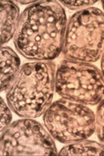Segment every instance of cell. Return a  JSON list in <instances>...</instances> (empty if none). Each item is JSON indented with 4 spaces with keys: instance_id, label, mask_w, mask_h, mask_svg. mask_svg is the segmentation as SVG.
I'll use <instances>...</instances> for the list:
<instances>
[{
    "instance_id": "obj_5",
    "label": "cell",
    "mask_w": 104,
    "mask_h": 156,
    "mask_svg": "<svg viewBox=\"0 0 104 156\" xmlns=\"http://www.w3.org/2000/svg\"><path fill=\"white\" fill-rule=\"evenodd\" d=\"M44 122L51 136L61 143L88 139L96 128L94 112L84 104L69 99L51 103L44 113Z\"/></svg>"
},
{
    "instance_id": "obj_6",
    "label": "cell",
    "mask_w": 104,
    "mask_h": 156,
    "mask_svg": "<svg viewBox=\"0 0 104 156\" xmlns=\"http://www.w3.org/2000/svg\"><path fill=\"white\" fill-rule=\"evenodd\" d=\"M54 138L38 122L30 118L18 120L2 132L0 154L58 155Z\"/></svg>"
},
{
    "instance_id": "obj_3",
    "label": "cell",
    "mask_w": 104,
    "mask_h": 156,
    "mask_svg": "<svg viewBox=\"0 0 104 156\" xmlns=\"http://www.w3.org/2000/svg\"><path fill=\"white\" fill-rule=\"evenodd\" d=\"M63 56L75 61L96 62L104 52V12L95 7L81 10L67 23Z\"/></svg>"
},
{
    "instance_id": "obj_10",
    "label": "cell",
    "mask_w": 104,
    "mask_h": 156,
    "mask_svg": "<svg viewBox=\"0 0 104 156\" xmlns=\"http://www.w3.org/2000/svg\"><path fill=\"white\" fill-rule=\"evenodd\" d=\"M96 134L99 140L104 144V98L99 103L96 109Z\"/></svg>"
},
{
    "instance_id": "obj_13",
    "label": "cell",
    "mask_w": 104,
    "mask_h": 156,
    "mask_svg": "<svg viewBox=\"0 0 104 156\" xmlns=\"http://www.w3.org/2000/svg\"><path fill=\"white\" fill-rule=\"evenodd\" d=\"M101 67H102V72L104 76V52L102 56V61H101Z\"/></svg>"
},
{
    "instance_id": "obj_2",
    "label": "cell",
    "mask_w": 104,
    "mask_h": 156,
    "mask_svg": "<svg viewBox=\"0 0 104 156\" xmlns=\"http://www.w3.org/2000/svg\"><path fill=\"white\" fill-rule=\"evenodd\" d=\"M56 65L51 61L23 63L6 90L11 110L23 118H38L51 105L56 90Z\"/></svg>"
},
{
    "instance_id": "obj_9",
    "label": "cell",
    "mask_w": 104,
    "mask_h": 156,
    "mask_svg": "<svg viewBox=\"0 0 104 156\" xmlns=\"http://www.w3.org/2000/svg\"><path fill=\"white\" fill-rule=\"evenodd\" d=\"M58 155L82 156L104 155V144L91 140H79L63 147Z\"/></svg>"
},
{
    "instance_id": "obj_14",
    "label": "cell",
    "mask_w": 104,
    "mask_h": 156,
    "mask_svg": "<svg viewBox=\"0 0 104 156\" xmlns=\"http://www.w3.org/2000/svg\"><path fill=\"white\" fill-rule=\"evenodd\" d=\"M102 8L104 9V1H102Z\"/></svg>"
},
{
    "instance_id": "obj_1",
    "label": "cell",
    "mask_w": 104,
    "mask_h": 156,
    "mask_svg": "<svg viewBox=\"0 0 104 156\" xmlns=\"http://www.w3.org/2000/svg\"><path fill=\"white\" fill-rule=\"evenodd\" d=\"M66 27L65 11L57 1H38L21 14L14 44L30 60L51 61L63 50Z\"/></svg>"
},
{
    "instance_id": "obj_8",
    "label": "cell",
    "mask_w": 104,
    "mask_h": 156,
    "mask_svg": "<svg viewBox=\"0 0 104 156\" xmlns=\"http://www.w3.org/2000/svg\"><path fill=\"white\" fill-rule=\"evenodd\" d=\"M1 91L7 90L18 74L21 62L16 52L10 47L3 46L1 49Z\"/></svg>"
},
{
    "instance_id": "obj_4",
    "label": "cell",
    "mask_w": 104,
    "mask_h": 156,
    "mask_svg": "<svg viewBox=\"0 0 104 156\" xmlns=\"http://www.w3.org/2000/svg\"><path fill=\"white\" fill-rule=\"evenodd\" d=\"M56 92L82 104H98L104 98L103 74L89 62L63 60L56 72Z\"/></svg>"
},
{
    "instance_id": "obj_11",
    "label": "cell",
    "mask_w": 104,
    "mask_h": 156,
    "mask_svg": "<svg viewBox=\"0 0 104 156\" xmlns=\"http://www.w3.org/2000/svg\"><path fill=\"white\" fill-rule=\"evenodd\" d=\"M11 112L9 107L7 106L3 98H1V108H0V130L3 132L11 122Z\"/></svg>"
},
{
    "instance_id": "obj_12",
    "label": "cell",
    "mask_w": 104,
    "mask_h": 156,
    "mask_svg": "<svg viewBox=\"0 0 104 156\" xmlns=\"http://www.w3.org/2000/svg\"><path fill=\"white\" fill-rule=\"evenodd\" d=\"M62 5L65 6L69 10H79V9H88V7L93 5L97 1L94 0H80V1H60Z\"/></svg>"
},
{
    "instance_id": "obj_7",
    "label": "cell",
    "mask_w": 104,
    "mask_h": 156,
    "mask_svg": "<svg viewBox=\"0 0 104 156\" xmlns=\"http://www.w3.org/2000/svg\"><path fill=\"white\" fill-rule=\"evenodd\" d=\"M0 18L1 44H5L14 37L20 18L19 7L16 2L1 1Z\"/></svg>"
}]
</instances>
